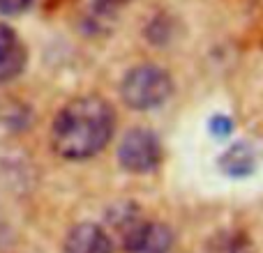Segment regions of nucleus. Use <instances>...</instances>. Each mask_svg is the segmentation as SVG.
<instances>
[{"mask_svg":"<svg viewBox=\"0 0 263 253\" xmlns=\"http://www.w3.org/2000/svg\"><path fill=\"white\" fill-rule=\"evenodd\" d=\"M116 109L100 95H81L63 104L51 122V147L65 161H88L109 147Z\"/></svg>","mask_w":263,"mask_h":253,"instance_id":"1","label":"nucleus"},{"mask_svg":"<svg viewBox=\"0 0 263 253\" xmlns=\"http://www.w3.org/2000/svg\"><path fill=\"white\" fill-rule=\"evenodd\" d=\"M120 101L134 113H148L164 106L173 95V78L162 65L139 62L123 74L118 86Z\"/></svg>","mask_w":263,"mask_h":253,"instance_id":"2","label":"nucleus"},{"mask_svg":"<svg viewBox=\"0 0 263 253\" xmlns=\"http://www.w3.org/2000/svg\"><path fill=\"white\" fill-rule=\"evenodd\" d=\"M116 159L129 175H150L164 161L162 138L150 126H132L120 138Z\"/></svg>","mask_w":263,"mask_h":253,"instance_id":"3","label":"nucleus"},{"mask_svg":"<svg viewBox=\"0 0 263 253\" xmlns=\"http://www.w3.org/2000/svg\"><path fill=\"white\" fill-rule=\"evenodd\" d=\"M173 230L164 221L150 217H141L134 226L118 240L125 253H171L173 251Z\"/></svg>","mask_w":263,"mask_h":253,"instance_id":"4","label":"nucleus"},{"mask_svg":"<svg viewBox=\"0 0 263 253\" xmlns=\"http://www.w3.org/2000/svg\"><path fill=\"white\" fill-rule=\"evenodd\" d=\"M63 253H116V242L97 221L74 223L63 240Z\"/></svg>","mask_w":263,"mask_h":253,"instance_id":"5","label":"nucleus"},{"mask_svg":"<svg viewBox=\"0 0 263 253\" xmlns=\"http://www.w3.org/2000/svg\"><path fill=\"white\" fill-rule=\"evenodd\" d=\"M26 62L28 51L23 46L21 37L14 32V28L0 21V86L21 76V72L26 69Z\"/></svg>","mask_w":263,"mask_h":253,"instance_id":"6","label":"nucleus"},{"mask_svg":"<svg viewBox=\"0 0 263 253\" xmlns=\"http://www.w3.org/2000/svg\"><path fill=\"white\" fill-rule=\"evenodd\" d=\"M201 253H256L254 240L240 228H222L205 240Z\"/></svg>","mask_w":263,"mask_h":253,"instance_id":"7","label":"nucleus"},{"mask_svg":"<svg viewBox=\"0 0 263 253\" xmlns=\"http://www.w3.org/2000/svg\"><path fill=\"white\" fill-rule=\"evenodd\" d=\"M219 168L222 173H227L229 177H247L256 171V163H259V157H256L254 147L250 143H233L231 147L224 150V154L219 157Z\"/></svg>","mask_w":263,"mask_h":253,"instance_id":"8","label":"nucleus"},{"mask_svg":"<svg viewBox=\"0 0 263 253\" xmlns=\"http://www.w3.org/2000/svg\"><path fill=\"white\" fill-rule=\"evenodd\" d=\"M32 113L14 97H0V138H12L30 126Z\"/></svg>","mask_w":263,"mask_h":253,"instance_id":"9","label":"nucleus"},{"mask_svg":"<svg viewBox=\"0 0 263 253\" xmlns=\"http://www.w3.org/2000/svg\"><path fill=\"white\" fill-rule=\"evenodd\" d=\"M132 0H90V7L97 16H114L123 7H127Z\"/></svg>","mask_w":263,"mask_h":253,"instance_id":"10","label":"nucleus"},{"mask_svg":"<svg viewBox=\"0 0 263 253\" xmlns=\"http://www.w3.org/2000/svg\"><path fill=\"white\" fill-rule=\"evenodd\" d=\"M208 129H210V134L217 136V138H227V136L233 131V120L229 118V115H224V113H217V115L210 118Z\"/></svg>","mask_w":263,"mask_h":253,"instance_id":"11","label":"nucleus"},{"mask_svg":"<svg viewBox=\"0 0 263 253\" xmlns=\"http://www.w3.org/2000/svg\"><path fill=\"white\" fill-rule=\"evenodd\" d=\"M35 0H0V14L3 16H18V14L28 12Z\"/></svg>","mask_w":263,"mask_h":253,"instance_id":"12","label":"nucleus"}]
</instances>
